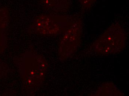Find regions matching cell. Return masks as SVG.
Here are the masks:
<instances>
[{"instance_id": "obj_4", "label": "cell", "mask_w": 129, "mask_h": 96, "mask_svg": "<svg viewBox=\"0 0 129 96\" xmlns=\"http://www.w3.org/2000/svg\"><path fill=\"white\" fill-rule=\"evenodd\" d=\"M42 3L47 11L56 13L67 11L72 4L71 0H42Z\"/></svg>"}, {"instance_id": "obj_3", "label": "cell", "mask_w": 129, "mask_h": 96, "mask_svg": "<svg viewBox=\"0 0 129 96\" xmlns=\"http://www.w3.org/2000/svg\"><path fill=\"white\" fill-rule=\"evenodd\" d=\"M81 18L76 16L71 25L65 32L60 41L59 54L62 60H66L74 54L81 43L83 34Z\"/></svg>"}, {"instance_id": "obj_6", "label": "cell", "mask_w": 129, "mask_h": 96, "mask_svg": "<svg viewBox=\"0 0 129 96\" xmlns=\"http://www.w3.org/2000/svg\"><path fill=\"white\" fill-rule=\"evenodd\" d=\"M84 11H88L94 6L96 0H78Z\"/></svg>"}, {"instance_id": "obj_5", "label": "cell", "mask_w": 129, "mask_h": 96, "mask_svg": "<svg viewBox=\"0 0 129 96\" xmlns=\"http://www.w3.org/2000/svg\"><path fill=\"white\" fill-rule=\"evenodd\" d=\"M92 96H123L124 93L114 83L104 82L95 91L89 95Z\"/></svg>"}, {"instance_id": "obj_1", "label": "cell", "mask_w": 129, "mask_h": 96, "mask_svg": "<svg viewBox=\"0 0 129 96\" xmlns=\"http://www.w3.org/2000/svg\"><path fill=\"white\" fill-rule=\"evenodd\" d=\"M127 34L122 26L114 23L93 41L90 46V50L101 56L120 53L126 46Z\"/></svg>"}, {"instance_id": "obj_2", "label": "cell", "mask_w": 129, "mask_h": 96, "mask_svg": "<svg viewBox=\"0 0 129 96\" xmlns=\"http://www.w3.org/2000/svg\"><path fill=\"white\" fill-rule=\"evenodd\" d=\"M76 16H64L44 15L39 16L34 24L35 30L39 34L53 36L64 33L73 23Z\"/></svg>"}]
</instances>
